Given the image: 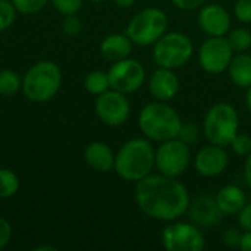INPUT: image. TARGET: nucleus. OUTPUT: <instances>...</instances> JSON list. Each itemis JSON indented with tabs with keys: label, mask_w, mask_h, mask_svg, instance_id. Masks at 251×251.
<instances>
[{
	"label": "nucleus",
	"mask_w": 251,
	"mask_h": 251,
	"mask_svg": "<svg viewBox=\"0 0 251 251\" xmlns=\"http://www.w3.org/2000/svg\"><path fill=\"white\" fill-rule=\"evenodd\" d=\"M135 201L146 216L162 222H174L187 213L191 199L187 187L176 178L150 174L137 182Z\"/></svg>",
	"instance_id": "f257e3e1"
},
{
	"label": "nucleus",
	"mask_w": 251,
	"mask_h": 251,
	"mask_svg": "<svg viewBox=\"0 0 251 251\" xmlns=\"http://www.w3.org/2000/svg\"><path fill=\"white\" fill-rule=\"evenodd\" d=\"M154 157L156 150L149 138H131L115 154L113 171L124 181L138 182L156 168Z\"/></svg>",
	"instance_id": "f03ea898"
},
{
	"label": "nucleus",
	"mask_w": 251,
	"mask_h": 251,
	"mask_svg": "<svg viewBox=\"0 0 251 251\" xmlns=\"http://www.w3.org/2000/svg\"><path fill=\"white\" fill-rule=\"evenodd\" d=\"M182 121L178 112L168 101H151L146 104L138 115V128L146 138L163 143L176 138Z\"/></svg>",
	"instance_id": "7ed1b4c3"
},
{
	"label": "nucleus",
	"mask_w": 251,
	"mask_h": 251,
	"mask_svg": "<svg viewBox=\"0 0 251 251\" xmlns=\"http://www.w3.org/2000/svg\"><path fill=\"white\" fill-rule=\"evenodd\" d=\"M62 85V71L51 60H40L34 63L22 78V93L34 103H46L51 100Z\"/></svg>",
	"instance_id": "20e7f679"
},
{
	"label": "nucleus",
	"mask_w": 251,
	"mask_h": 251,
	"mask_svg": "<svg viewBox=\"0 0 251 251\" xmlns=\"http://www.w3.org/2000/svg\"><path fill=\"white\" fill-rule=\"evenodd\" d=\"M203 132L210 144L228 147L240 132V116L237 109L229 103L213 104L204 116Z\"/></svg>",
	"instance_id": "39448f33"
},
{
	"label": "nucleus",
	"mask_w": 251,
	"mask_h": 251,
	"mask_svg": "<svg viewBox=\"0 0 251 251\" xmlns=\"http://www.w3.org/2000/svg\"><path fill=\"white\" fill-rule=\"evenodd\" d=\"M194 53L191 38L178 31L165 32L153 44V60L157 66L178 69L190 62Z\"/></svg>",
	"instance_id": "423d86ee"
},
{
	"label": "nucleus",
	"mask_w": 251,
	"mask_h": 251,
	"mask_svg": "<svg viewBox=\"0 0 251 251\" xmlns=\"http://www.w3.org/2000/svg\"><path fill=\"white\" fill-rule=\"evenodd\" d=\"M168 15L159 7L140 10L126 26L125 34L137 46H153L168 29Z\"/></svg>",
	"instance_id": "0eeeda50"
},
{
	"label": "nucleus",
	"mask_w": 251,
	"mask_h": 251,
	"mask_svg": "<svg viewBox=\"0 0 251 251\" xmlns=\"http://www.w3.org/2000/svg\"><path fill=\"white\" fill-rule=\"evenodd\" d=\"M190 163H191L190 146L181 141L178 137L159 143L154 157V165L159 174L178 178L188 169Z\"/></svg>",
	"instance_id": "6e6552de"
},
{
	"label": "nucleus",
	"mask_w": 251,
	"mask_h": 251,
	"mask_svg": "<svg viewBox=\"0 0 251 251\" xmlns=\"http://www.w3.org/2000/svg\"><path fill=\"white\" fill-rule=\"evenodd\" d=\"M110 88L121 91L124 94H131L138 91L146 82V68L137 59H122L113 62L107 71Z\"/></svg>",
	"instance_id": "1a4fd4ad"
},
{
	"label": "nucleus",
	"mask_w": 251,
	"mask_h": 251,
	"mask_svg": "<svg viewBox=\"0 0 251 251\" xmlns=\"http://www.w3.org/2000/svg\"><path fill=\"white\" fill-rule=\"evenodd\" d=\"M162 244L168 251H201L206 246L204 235L197 225L175 221L163 229Z\"/></svg>",
	"instance_id": "9d476101"
},
{
	"label": "nucleus",
	"mask_w": 251,
	"mask_h": 251,
	"mask_svg": "<svg viewBox=\"0 0 251 251\" xmlns=\"http://www.w3.org/2000/svg\"><path fill=\"white\" fill-rule=\"evenodd\" d=\"M199 65L200 68L212 75L228 71V66L234 57L226 37H209L199 49Z\"/></svg>",
	"instance_id": "9b49d317"
},
{
	"label": "nucleus",
	"mask_w": 251,
	"mask_h": 251,
	"mask_svg": "<svg viewBox=\"0 0 251 251\" xmlns=\"http://www.w3.org/2000/svg\"><path fill=\"white\" fill-rule=\"evenodd\" d=\"M94 109L97 118L107 126H121L131 115V104L126 94L112 88L97 96Z\"/></svg>",
	"instance_id": "f8f14e48"
},
{
	"label": "nucleus",
	"mask_w": 251,
	"mask_h": 251,
	"mask_svg": "<svg viewBox=\"0 0 251 251\" xmlns=\"http://www.w3.org/2000/svg\"><path fill=\"white\" fill-rule=\"evenodd\" d=\"M229 163L226 147L210 144L200 149L194 157V168L204 178H215L225 172Z\"/></svg>",
	"instance_id": "ddd939ff"
},
{
	"label": "nucleus",
	"mask_w": 251,
	"mask_h": 251,
	"mask_svg": "<svg viewBox=\"0 0 251 251\" xmlns=\"http://www.w3.org/2000/svg\"><path fill=\"white\" fill-rule=\"evenodd\" d=\"M197 24L209 37H225L231 31V15L222 4L204 3L199 9Z\"/></svg>",
	"instance_id": "4468645a"
},
{
	"label": "nucleus",
	"mask_w": 251,
	"mask_h": 251,
	"mask_svg": "<svg viewBox=\"0 0 251 251\" xmlns=\"http://www.w3.org/2000/svg\"><path fill=\"white\" fill-rule=\"evenodd\" d=\"M188 218L193 221L194 225L199 228H212L218 225L224 216L221 212L216 197L210 194H203L194 199L190 203V207L187 210Z\"/></svg>",
	"instance_id": "2eb2a0df"
},
{
	"label": "nucleus",
	"mask_w": 251,
	"mask_h": 251,
	"mask_svg": "<svg viewBox=\"0 0 251 251\" xmlns=\"http://www.w3.org/2000/svg\"><path fill=\"white\" fill-rule=\"evenodd\" d=\"M181 81L175 69L159 66L149 78V91L159 101H171L179 93Z\"/></svg>",
	"instance_id": "dca6fc26"
},
{
	"label": "nucleus",
	"mask_w": 251,
	"mask_h": 251,
	"mask_svg": "<svg viewBox=\"0 0 251 251\" xmlns=\"http://www.w3.org/2000/svg\"><path fill=\"white\" fill-rule=\"evenodd\" d=\"M85 163L96 172L106 174L115 166V153L103 141H93L84 150Z\"/></svg>",
	"instance_id": "f3484780"
},
{
	"label": "nucleus",
	"mask_w": 251,
	"mask_h": 251,
	"mask_svg": "<svg viewBox=\"0 0 251 251\" xmlns=\"http://www.w3.org/2000/svg\"><path fill=\"white\" fill-rule=\"evenodd\" d=\"M134 43L126 34H110L100 43V53L109 62H118L129 57Z\"/></svg>",
	"instance_id": "a211bd4d"
},
{
	"label": "nucleus",
	"mask_w": 251,
	"mask_h": 251,
	"mask_svg": "<svg viewBox=\"0 0 251 251\" xmlns=\"http://www.w3.org/2000/svg\"><path fill=\"white\" fill-rule=\"evenodd\" d=\"M215 197H216L218 206H219L221 212L224 213V216L238 215L240 210L247 203L246 193L238 185H232V184L222 187Z\"/></svg>",
	"instance_id": "6ab92c4d"
},
{
	"label": "nucleus",
	"mask_w": 251,
	"mask_h": 251,
	"mask_svg": "<svg viewBox=\"0 0 251 251\" xmlns=\"http://www.w3.org/2000/svg\"><path fill=\"white\" fill-rule=\"evenodd\" d=\"M228 74L237 87L246 90L251 87V54L247 51L234 54L228 66Z\"/></svg>",
	"instance_id": "aec40b11"
},
{
	"label": "nucleus",
	"mask_w": 251,
	"mask_h": 251,
	"mask_svg": "<svg viewBox=\"0 0 251 251\" xmlns=\"http://www.w3.org/2000/svg\"><path fill=\"white\" fill-rule=\"evenodd\" d=\"M84 87L91 96L103 94L104 91H107L110 88L107 72H104V71H91L87 75L85 81H84Z\"/></svg>",
	"instance_id": "412c9836"
},
{
	"label": "nucleus",
	"mask_w": 251,
	"mask_h": 251,
	"mask_svg": "<svg viewBox=\"0 0 251 251\" xmlns=\"http://www.w3.org/2000/svg\"><path fill=\"white\" fill-rule=\"evenodd\" d=\"M22 88V79L18 72L12 69L0 71V96L10 97L15 96Z\"/></svg>",
	"instance_id": "4be33fe9"
},
{
	"label": "nucleus",
	"mask_w": 251,
	"mask_h": 251,
	"mask_svg": "<svg viewBox=\"0 0 251 251\" xmlns=\"http://www.w3.org/2000/svg\"><path fill=\"white\" fill-rule=\"evenodd\" d=\"M21 182L18 175L7 169L0 168V199H10L19 191Z\"/></svg>",
	"instance_id": "5701e85b"
},
{
	"label": "nucleus",
	"mask_w": 251,
	"mask_h": 251,
	"mask_svg": "<svg viewBox=\"0 0 251 251\" xmlns=\"http://www.w3.org/2000/svg\"><path fill=\"white\" fill-rule=\"evenodd\" d=\"M234 53H244L251 49V31L247 28H234L226 37Z\"/></svg>",
	"instance_id": "b1692460"
},
{
	"label": "nucleus",
	"mask_w": 251,
	"mask_h": 251,
	"mask_svg": "<svg viewBox=\"0 0 251 251\" xmlns=\"http://www.w3.org/2000/svg\"><path fill=\"white\" fill-rule=\"evenodd\" d=\"M16 7L10 0H0V32L10 28L16 19Z\"/></svg>",
	"instance_id": "393cba45"
},
{
	"label": "nucleus",
	"mask_w": 251,
	"mask_h": 251,
	"mask_svg": "<svg viewBox=\"0 0 251 251\" xmlns=\"http://www.w3.org/2000/svg\"><path fill=\"white\" fill-rule=\"evenodd\" d=\"M16 10L24 15H32L46 7L50 0H10Z\"/></svg>",
	"instance_id": "a878e982"
},
{
	"label": "nucleus",
	"mask_w": 251,
	"mask_h": 251,
	"mask_svg": "<svg viewBox=\"0 0 251 251\" xmlns=\"http://www.w3.org/2000/svg\"><path fill=\"white\" fill-rule=\"evenodd\" d=\"M178 138L181 141H184L185 144L188 146H193L199 141L200 138V129L196 124L193 122H182L181 125V129H179V134H178Z\"/></svg>",
	"instance_id": "bb28decb"
},
{
	"label": "nucleus",
	"mask_w": 251,
	"mask_h": 251,
	"mask_svg": "<svg viewBox=\"0 0 251 251\" xmlns=\"http://www.w3.org/2000/svg\"><path fill=\"white\" fill-rule=\"evenodd\" d=\"M232 151L240 157H247L251 153V137L247 134H237L232 143L229 144Z\"/></svg>",
	"instance_id": "cd10ccee"
},
{
	"label": "nucleus",
	"mask_w": 251,
	"mask_h": 251,
	"mask_svg": "<svg viewBox=\"0 0 251 251\" xmlns=\"http://www.w3.org/2000/svg\"><path fill=\"white\" fill-rule=\"evenodd\" d=\"M53 7L62 15H75L82 7L84 0H50Z\"/></svg>",
	"instance_id": "c85d7f7f"
},
{
	"label": "nucleus",
	"mask_w": 251,
	"mask_h": 251,
	"mask_svg": "<svg viewBox=\"0 0 251 251\" xmlns=\"http://www.w3.org/2000/svg\"><path fill=\"white\" fill-rule=\"evenodd\" d=\"M234 16L241 24H251V0H237L234 4Z\"/></svg>",
	"instance_id": "c756f323"
},
{
	"label": "nucleus",
	"mask_w": 251,
	"mask_h": 251,
	"mask_svg": "<svg viewBox=\"0 0 251 251\" xmlns=\"http://www.w3.org/2000/svg\"><path fill=\"white\" fill-rule=\"evenodd\" d=\"M62 29L66 35L75 37L82 29V21L76 16V13L75 15H66L63 22H62Z\"/></svg>",
	"instance_id": "7c9ffc66"
},
{
	"label": "nucleus",
	"mask_w": 251,
	"mask_h": 251,
	"mask_svg": "<svg viewBox=\"0 0 251 251\" xmlns=\"http://www.w3.org/2000/svg\"><path fill=\"white\" fill-rule=\"evenodd\" d=\"M241 238H243V232L237 228H229L224 232L222 235V241L225 246L231 247V249H240L241 244Z\"/></svg>",
	"instance_id": "2f4dec72"
},
{
	"label": "nucleus",
	"mask_w": 251,
	"mask_h": 251,
	"mask_svg": "<svg viewBox=\"0 0 251 251\" xmlns=\"http://www.w3.org/2000/svg\"><path fill=\"white\" fill-rule=\"evenodd\" d=\"M10 240H12V225L6 218L0 216V250L7 247Z\"/></svg>",
	"instance_id": "473e14b6"
},
{
	"label": "nucleus",
	"mask_w": 251,
	"mask_h": 251,
	"mask_svg": "<svg viewBox=\"0 0 251 251\" xmlns=\"http://www.w3.org/2000/svg\"><path fill=\"white\" fill-rule=\"evenodd\" d=\"M238 225L243 231H251V203H246V206L240 210Z\"/></svg>",
	"instance_id": "72a5a7b5"
},
{
	"label": "nucleus",
	"mask_w": 251,
	"mask_h": 251,
	"mask_svg": "<svg viewBox=\"0 0 251 251\" xmlns=\"http://www.w3.org/2000/svg\"><path fill=\"white\" fill-rule=\"evenodd\" d=\"M178 9H181V10H187V12H190V10H197V9H200L204 3H206V0H171Z\"/></svg>",
	"instance_id": "f704fd0d"
},
{
	"label": "nucleus",
	"mask_w": 251,
	"mask_h": 251,
	"mask_svg": "<svg viewBox=\"0 0 251 251\" xmlns=\"http://www.w3.org/2000/svg\"><path fill=\"white\" fill-rule=\"evenodd\" d=\"M244 179L246 184L249 185L251 190V153L246 157V163H244Z\"/></svg>",
	"instance_id": "c9c22d12"
},
{
	"label": "nucleus",
	"mask_w": 251,
	"mask_h": 251,
	"mask_svg": "<svg viewBox=\"0 0 251 251\" xmlns=\"http://www.w3.org/2000/svg\"><path fill=\"white\" fill-rule=\"evenodd\" d=\"M240 249L243 251H251V231H244Z\"/></svg>",
	"instance_id": "e433bc0d"
},
{
	"label": "nucleus",
	"mask_w": 251,
	"mask_h": 251,
	"mask_svg": "<svg viewBox=\"0 0 251 251\" xmlns=\"http://www.w3.org/2000/svg\"><path fill=\"white\" fill-rule=\"evenodd\" d=\"M113 1H115V4H116L118 7L129 9V7H132V6L135 4V1H137V0H113Z\"/></svg>",
	"instance_id": "4c0bfd02"
},
{
	"label": "nucleus",
	"mask_w": 251,
	"mask_h": 251,
	"mask_svg": "<svg viewBox=\"0 0 251 251\" xmlns=\"http://www.w3.org/2000/svg\"><path fill=\"white\" fill-rule=\"evenodd\" d=\"M246 106H247V110L251 115V87L247 88V93H246Z\"/></svg>",
	"instance_id": "58836bf2"
},
{
	"label": "nucleus",
	"mask_w": 251,
	"mask_h": 251,
	"mask_svg": "<svg viewBox=\"0 0 251 251\" xmlns=\"http://www.w3.org/2000/svg\"><path fill=\"white\" fill-rule=\"evenodd\" d=\"M37 251H43V250H54V247H49V246H43V247H37L35 249Z\"/></svg>",
	"instance_id": "ea45409f"
},
{
	"label": "nucleus",
	"mask_w": 251,
	"mask_h": 251,
	"mask_svg": "<svg viewBox=\"0 0 251 251\" xmlns=\"http://www.w3.org/2000/svg\"><path fill=\"white\" fill-rule=\"evenodd\" d=\"M90 1H96V3H99V1H104V0H90Z\"/></svg>",
	"instance_id": "a19ab883"
}]
</instances>
